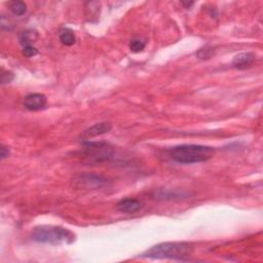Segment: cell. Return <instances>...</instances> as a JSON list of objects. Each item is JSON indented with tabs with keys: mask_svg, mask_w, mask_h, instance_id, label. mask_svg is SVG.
<instances>
[{
	"mask_svg": "<svg viewBox=\"0 0 263 263\" xmlns=\"http://www.w3.org/2000/svg\"><path fill=\"white\" fill-rule=\"evenodd\" d=\"M255 61V55L253 53H242L235 56L232 61V66L237 69L244 70L251 67Z\"/></svg>",
	"mask_w": 263,
	"mask_h": 263,
	"instance_id": "cell-7",
	"label": "cell"
},
{
	"mask_svg": "<svg viewBox=\"0 0 263 263\" xmlns=\"http://www.w3.org/2000/svg\"><path fill=\"white\" fill-rule=\"evenodd\" d=\"M129 47L133 53H140L145 49V42L140 39H133L131 40Z\"/></svg>",
	"mask_w": 263,
	"mask_h": 263,
	"instance_id": "cell-13",
	"label": "cell"
},
{
	"mask_svg": "<svg viewBox=\"0 0 263 263\" xmlns=\"http://www.w3.org/2000/svg\"><path fill=\"white\" fill-rule=\"evenodd\" d=\"M10 154V150H8L5 146H1V158H5Z\"/></svg>",
	"mask_w": 263,
	"mask_h": 263,
	"instance_id": "cell-16",
	"label": "cell"
},
{
	"mask_svg": "<svg viewBox=\"0 0 263 263\" xmlns=\"http://www.w3.org/2000/svg\"><path fill=\"white\" fill-rule=\"evenodd\" d=\"M60 41L64 45H67V47H71V45H73L76 41L74 32L68 28L63 29L60 32Z\"/></svg>",
	"mask_w": 263,
	"mask_h": 263,
	"instance_id": "cell-11",
	"label": "cell"
},
{
	"mask_svg": "<svg viewBox=\"0 0 263 263\" xmlns=\"http://www.w3.org/2000/svg\"><path fill=\"white\" fill-rule=\"evenodd\" d=\"M38 53V51L36 48H34L33 45H29V47H25L23 49V55L27 58H31L34 57Z\"/></svg>",
	"mask_w": 263,
	"mask_h": 263,
	"instance_id": "cell-15",
	"label": "cell"
},
{
	"mask_svg": "<svg viewBox=\"0 0 263 263\" xmlns=\"http://www.w3.org/2000/svg\"><path fill=\"white\" fill-rule=\"evenodd\" d=\"M193 252V247L186 243H162L143 253L142 257L151 259L185 260L192 256Z\"/></svg>",
	"mask_w": 263,
	"mask_h": 263,
	"instance_id": "cell-2",
	"label": "cell"
},
{
	"mask_svg": "<svg viewBox=\"0 0 263 263\" xmlns=\"http://www.w3.org/2000/svg\"><path fill=\"white\" fill-rule=\"evenodd\" d=\"M75 234L61 226L42 225L34 228L31 234L32 241L41 244L62 245L72 244L75 242Z\"/></svg>",
	"mask_w": 263,
	"mask_h": 263,
	"instance_id": "cell-3",
	"label": "cell"
},
{
	"mask_svg": "<svg viewBox=\"0 0 263 263\" xmlns=\"http://www.w3.org/2000/svg\"><path fill=\"white\" fill-rule=\"evenodd\" d=\"M113 148L106 142H85L80 158L88 164H98L112 158Z\"/></svg>",
	"mask_w": 263,
	"mask_h": 263,
	"instance_id": "cell-4",
	"label": "cell"
},
{
	"mask_svg": "<svg viewBox=\"0 0 263 263\" xmlns=\"http://www.w3.org/2000/svg\"><path fill=\"white\" fill-rule=\"evenodd\" d=\"M111 123H96L95 125L90 126L89 129H88L84 135L83 137L85 139H90V138H94V137H97V136H100V135H103V134H106L109 132L111 130Z\"/></svg>",
	"mask_w": 263,
	"mask_h": 263,
	"instance_id": "cell-9",
	"label": "cell"
},
{
	"mask_svg": "<svg viewBox=\"0 0 263 263\" xmlns=\"http://www.w3.org/2000/svg\"><path fill=\"white\" fill-rule=\"evenodd\" d=\"M182 4H183V5H186V8H188V7H190V6H192V5L193 4V2H190V3H185V2H182Z\"/></svg>",
	"mask_w": 263,
	"mask_h": 263,
	"instance_id": "cell-17",
	"label": "cell"
},
{
	"mask_svg": "<svg viewBox=\"0 0 263 263\" xmlns=\"http://www.w3.org/2000/svg\"><path fill=\"white\" fill-rule=\"evenodd\" d=\"M37 39H38V33L32 29L26 30L20 35V42L24 48L32 45V43H34Z\"/></svg>",
	"mask_w": 263,
	"mask_h": 263,
	"instance_id": "cell-10",
	"label": "cell"
},
{
	"mask_svg": "<svg viewBox=\"0 0 263 263\" xmlns=\"http://www.w3.org/2000/svg\"><path fill=\"white\" fill-rule=\"evenodd\" d=\"M24 105L30 111H38L47 105V97L42 94H30L24 100Z\"/></svg>",
	"mask_w": 263,
	"mask_h": 263,
	"instance_id": "cell-6",
	"label": "cell"
},
{
	"mask_svg": "<svg viewBox=\"0 0 263 263\" xmlns=\"http://www.w3.org/2000/svg\"><path fill=\"white\" fill-rule=\"evenodd\" d=\"M142 208V204L135 198H125L117 204V210L122 213L133 214L138 212Z\"/></svg>",
	"mask_w": 263,
	"mask_h": 263,
	"instance_id": "cell-8",
	"label": "cell"
},
{
	"mask_svg": "<svg viewBox=\"0 0 263 263\" xmlns=\"http://www.w3.org/2000/svg\"><path fill=\"white\" fill-rule=\"evenodd\" d=\"M73 186L83 189H96L101 188L107 184V180L102 176H97L93 174H85L76 176L73 181Z\"/></svg>",
	"mask_w": 263,
	"mask_h": 263,
	"instance_id": "cell-5",
	"label": "cell"
},
{
	"mask_svg": "<svg viewBox=\"0 0 263 263\" xmlns=\"http://www.w3.org/2000/svg\"><path fill=\"white\" fill-rule=\"evenodd\" d=\"M213 49H202V50H199V52L196 53V56L199 58V59H202V60H206V59H210L213 55Z\"/></svg>",
	"mask_w": 263,
	"mask_h": 263,
	"instance_id": "cell-14",
	"label": "cell"
},
{
	"mask_svg": "<svg viewBox=\"0 0 263 263\" xmlns=\"http://www.w3.org/2000/svg\"><path fill=\"white\" fill-rule=\"evenodd\" d=\"M10 10L16 16H23L27 12V5L23 1H12Z\"/></svg>",
	"mask_w": 263,
	"mask_h": 263,
	"instance_id": "cell-12",
	"label": "cell"
},
{
	"mask_svg": "<svg viewBox=\"0 0 263 263\" xmlns=\"http://www.w3.org/2000/svg\"><path fill=\"white\" fill-rule=\"evenodd\" d=\"M215 153V149L205 145L184 144L179 145L169 151L171 158L179 164L192 165L198 164L210 159Z\"/></svg>",
	"mask_w": 263,
	"mask_h": 263,
	"instance_id": "cell-1",
	"label": "cell"
}]
</instances>
